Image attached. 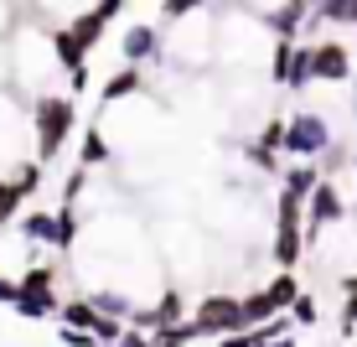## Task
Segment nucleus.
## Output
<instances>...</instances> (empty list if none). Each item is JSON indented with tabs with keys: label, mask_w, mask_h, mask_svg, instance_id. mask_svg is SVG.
<instances>
[{
	"label": "nucleus",
	"mask_w": 357,
	"mask_h": 347,
	"mask_svg": "<svg viewBox=\"0 0 357 347\" xmlns=\"http://www.w3.org/2000/svg\"><path fill=\"white\" fill-rule=\"evenodd\" d=\"M119 337H125V321H114V316H98V327H93V342H98V347H114Z\"/></svg>",
	"instance_id": "b1692460"
},
{
	"label": "nucleus",
	"mask_w": 357,
	"mask_h": 347,
	"mask_svg": "<svg viewBox=\"0 0 357 347\" xmlns=\"http://www.w3.org/2000/svg\"><path fill=\"white\" fill-rule=\"evenodd\" d=\"M119 57H125V68H161L166 63V27L161 21H130L119 31Z\"/></svg>",
	"instance_id": "423d86ee"
},
{
	"label": "nucleus",
	"mask_w": 357,
	"mask_h": 347,
	"mask_svg": "<svg viewBox=\"0 0 357 347\" xmlns=\"http://www.w3.org/2000/svg\"><path fill=\"white\" fill-rule=\"evenodd\" d=\"M83 197H89V171H83V166H73L68 177H63V207H78Z\"/></svg>",
	"instance_id": "412c9836"
},
{
	"label": "nucleus",
	"mask_w": 357,
	"mask_h": 347,
	"mask_svg": "<svg viewBox=\"0 0 357 347\" xmlns=\"http://www.w3.org/2000/svg\"><path fill=\"white\" fill-rule=\"evenodd\" d=\"M135 94H145V68H114L104 78V89H98V104L114 109V104H125Z\"/></svg>",
	"instance_id": "9b49d317"
},
{
	"label": "nucleus",
	"mask_w": 357,
	"mask_h": 347,
	"mask_svg": "<svg viewBox=\"0 0 357 347\" xmlns=\"http://www.w3.org/2000/svg\"><path fill=\"white\" fill-rule=\"evenodd\" d=\"M316 187H321V166H305V161H290L285 177H280V192L295 197V202H311Z\"/></svg>",
	"instance_id": "ddd939ff"
},
{
	"label": "nucleus",
	"mask_w": 357,
	"mask_h": 347,
	"mask_svg": "<svg viewBox=\"0 0 357 347\" xmlns=\"http://www.w3.org/2000/svg\"><path fill=\"white\" fill-rule=\"evenodd\" d=\"M316 321H321V306H316L311 290H301V301L290 306V327H316Z\"/></svg>",
	"instance_id": "4be33fe9"
},
{
	"label": "nucleus",
	"mask_w": 357,
	"mask_h": 347,
	"mask_svg": "<svg viewBox=\"0 0 357 347\" xmlns=\"http://www.w3.org/2000/svg\"><path fill=\"white\" fill-rule=\"evenodd\" d=\"M73 130H78V98H68V94L36 98L31 104V161L36 166L57 161L63 145L73 140Z\"/></svg>",
	"instance_id": "f257e3e1"
},
{
	"label": "nucleus",
	"mask_w": 357,
	"mask_h": 347,
	"mask_svg": "<svg viewBox=\"0 0 357 347\" xmlns=\"http://www.w3.org/2000/svg\"><path fill=\"white\" fill-rule=\"evenodd\" d=\"M0 89H10V47L0 42Z\"/></svg>",
	"instance_id": "c85d7f7f"
},
{
	"label": "nucleus",
	"mask_w": 357,
	"mask_h": 347,
	"mask_svg": "<svg viewBox=\"0 0 357 347\" xmlns=\"http://www.w3.org/2000/svg\"><path fill=\"white\" fill-rule=\"evenodd\" d=\"M352 125H357V94H352Z\"/></svg>",
	"instance_id": "7c9ffc66"
},
{
	"label": "nucleus",
	"mask_w": 357,
	"mask_h": 347,
	"mask_svg": "<svg viewBox=\"0 0 357 347\" xmlns=\"http://www.w3.org/2000/svg\"><path fill=\"white\" fill-rule=\"evenodd\" d=\"M151 342H155V347H192L197 332H192V321H181V327H171V332H155Z\"/></svg>",
	"instance_id": "5701e85b"
},
{
	"label": "nucleus",
	"mask_w": 357,
	"mask_h": 347,
	"mask_svg": "<svg viewBox=\"0 0 357 347\" xmlns=\"http://www.w3.org/2000/svg\"><path fill=\"white\" fill-rule=\"evenodd\" d=\"M57 311H63L57 295H21V301H16V316H26V321H47V316H57Z\"/></svg>",
	"instance_id": "6ab92c4d"
},
{
	"label": "nucleus",
	"mask_w": 357,
	"mask_h": 347,
	"mask_svg": "<svg viewBox=\"0 0 357 347\" xmlns=\"http://www.w3.org/2000/svg\"><path fill=\"white\" fill-rule=\"evenodd\" d=\"M342 218H347V197H342L337 182L321 177V187H316L311 202H305V249H316V244H321V233L331 228V223H342Z\"/></svg>",
	"instance_id": "0eeeda50"
},
{
	"label": "nucleus",
	"mask_w": 357,
	"mask_h": 347,
	"mask_svg": "<svg viewBox=\"0 0 357 347\" xmlns=\"http://www.w3.org/2000/svg\"><path fill=\"white\" fill-rule=\"evenodd\" d=\"M57 321H63V327H73V332H89V337H93L98 311H93V301H89V295H68V301H63V311H57Z\"/></svg>",
	"instance_id": "dca6fc26"
},
{
	"label": "nucleus",
	"mask_w": 357,
	"mask_h": 347,
	"mask_svg": "<svg viewBox=\"0 0 357 347\" xmlns=\"http://www.w3.org/2000/svg\"><path fill=\"white\" fill-rule=\"evenodd\" d=\"M352 94H357V73H352Z\"/></svg>",
	"instance_id": "2f4dec72"
},
{
	"label": "nucleus",
	"mask_w": 357,
	"mask_h": 347,
	"mask_svg": "<svg viewBox=\"0 0 357 347\" xmlns=\"http://www.w3.org/2000/svg\"><path fill=\"white\" fill-rule=\"evenodd\" d=\"M301 254H305V202H295V197L280 192L275 197V228H269V259H275L285 275H295Z\"/></svg>",
	"instance_id": "7ed1b4c3"
},
{
	"label": "nucleus",
	"mask_w": 357,
	"mask_h": 347,
	"mask_svg": "<svg viewBox=\"0 0 357 347\" xmlns=\"http://www.w3.org/2000/svg\"><path fill=\"white\" fill-rule=\"evenodd\" d=\"M119 16H125V6H119V0H98V6L73 10V16H68V31H73V42H78L83 52H93V47L104 42L109 21H119Z\"/></svg>",
	"instance_id": "1a4fd4ad"
},
{
	"label": "nucleus",
	"mask_w": 357,
	"mask_h": 347,
	"mask_svg": "<svg viewBox=\"0 0 357 347\" xmlns=\"http://www.w3.org/2000/svg\"><path fill=\"white\" fill-rule=\"evenodd\" d=\"M331 145H337V135H331V119L321 109H295V115H285V156L290 161L321 166V156Z\"/></svg>",
	"instance_id": "f03ea898"
},
{
	"label": "nucleus",
	"mask_w": 357,
	"mask_h": 347,
	"mask_svg": "<svg viewBox=\"0 0 357 347\" xmlns=\"http://www.w3.org/2000/svg\"><path fill=\"white\" fill-rule=\"evenodd\" d=\"M57 275H63L57 265H26V270L16 275V290H21V295H52ZM21 295H16V301H21Z\"/></svg>",
	"instance_id": "2eb2a0df"
},
{
	"label": "nucleus",
	"mask_w": 357,
	"mask_h": 347,
	"mask_svg": "<svg viewBox=\"0 0 357 347\" xmlns=\"http://www.w3.org/2000/svg\"><path fill=\"white\" fill-rule=\"evenodd\" d=\"M57 342H63V347H98L89 332H73V327H57Z\"/></svg>",
	"instance_id": "a878e982"
},
{
	"label": "nucleus",
	"mask_w": 357,
	"mask_h": 347,
	"mask_svg": "<svg viewBox=\"0 0 357 347\" xmlns=\"http://www.w3.org/2000/svg\"><path fill=\"white\" fill-rule=\"evenodd\" d=\"M269 347H301V342H295V332H290V337H275Z\"/></svg>",
	"instance_id": "c756f323"
},
{
	"label": "nucleus",
	"mask_w": 357,
	"mask_h": 347,
	"mask_svg": "<svg viewBox=\"0 0 357 347\" xmlns=\"http://www.w3.org/2000/svg\"><path fill=\"white\" fill-rule=\"evenodd\" d=\"M31 104H21L10 89H0V161L21 166L31 161Z\"/></svg>",
	"instance_id": "39448f33"
},
{
	"label": "nucleus",
	"mask_w": 357,
	"mask_h": 347,
	"mask_svg": "<svg viewBox=\"0 0 357 347\" xmlns=\"http://www.w3.org/2000/svg\"><path fill=\"white\" fill-rule=\"evenodd\" d=\"M264 295L275 301L280 316H290V306L301 301V275H285V270H280V275H269V280H264Z\"/></svg>",
	"instance_id": "f3484780"
},
{
	"label": "nucleus",
	"mask_w": 357,
	"mask_h": 347,
	"mask_svg": "<svg viewBox=\"0 0 357 347\" xmlns=\"http://www.w3.org/2000/svg\"><path fill=\"white\" fill-rule=\"evenodd\" d=\"M249 16L259 21V31H269L275 42H295V36H305V27H311V6H305V0H285V6H254Z\"/></svg>",
	"instance_id": "6e6552de"
},
{
	"label": "nucleus",
	"mask_w": 357,
	"mask_h": 347,
	"mask_svg": "<svg viewBox=\"0 0 357 347\" xmlns=\"http://www.w3.org/2000/svg\"><path fill=\"white\" fill-rule=\"evenodd\" d=\"M26 197H31V192L21 187L16 177H0V228H6V223L21 213V202H26Z\"/></svg>",
	"instance_id": "a211bd4d"
},
{
	"label": "nucleus",
	"mask_w": 357,
	"mask_h": 347,
	"mask_svg": "<svg viewBox=\"0 0 357 347\" xmlns=\"http://www.w3.org/2000/svg\"><path fill=\"white\" fill-rule=\"evenodd\" d=\"M114 347H155V342L145 337V332H135V327H125V337H119Z\"/></svg>",
	"instance_id": "cd10ccee"
},
{
	"label": "nucleus",
	"mask_w": 357,
	"mask_h": 347,
	"mask_svg": "<svg viewBox=\"0 0 357 347\" xmlns=\"http://www.w3.org/2000/svg\"><path fill=\"white\" fill-rule=\"evenodd\" d=\"M254 145L285 161V115H269V119H264V130H259V140H254Z\"/></svg>",
	"instance_id": "aec40b11"
},
{
	"label": "nucleus",
	"mask_w": 357,
	"mask_h": 347,
	"mask_svg": "<svg viewBox=\"0 0 357 347\" xmlns=\"http://www.w3.org/2000/svg\"><path fill=\"white\" fill-rule=\"evenodd\" d=\"M16 275H0V306H16Z\"/></svg>",
	"instance_id": "bb28decb"
},
{
	"label": "nucleus",
	"mask_w": 357,
	"mask_h": 347,
	"mask_svg": "<svg viewBox=\"0 0 357 347\" xmlns=\"http://www.w3.org/2000/svg\"><path fill=\"white\" fill-rule=\"evenodd\" d=\"M342 337H357V295H342V321H337Z\"/></svg>",
	"instance_id": "393cba45"
},
{
	"label": "nucleus",
	"mask_w": 357,
	"mask_h": 347,
	"mask_svg": "<svg viewBox=\"0 0 357 347\" xmlns=\"http://www.w3.org/2000/svg\"><path fill=\"white\" fill-rule=\"evenodd\" d=\"M192 332L197 342H223V337H238L243 332V301L228 290H213L192 306Z\"/></svg>",
	"instance_id": "20e7f679"
},
{
	"label": "nucleus",
	"mask_w": 357,
	"mask_h": 347,
	"mask_svg": "<svg viewBox=\"0 0 357 347\" xmlns=\"http://www.w3.org/2000/svg\"><path fill=\"white\" fill-rule=\"evenodd\" d=\"M21 239H26L31 249H57V213H47V207L21 213Z\"/></svg>",
	"instance_id": "f8f14e48"
},
{
	"label": "nucleus",
	"mask_w": 357,
	"mask_h": 347,
	"mask_svg": "<svg viewBox=\"0 0 357 347\" xmlns=\"http://www.w3.org/2000/svg\"><path fill=\"white\" fill-rule=\"evenodd\" d=\"M311 73H316V83H352V47L347 42H337V36H321V42H311Z\"/></svg>",
	"instance_id": "9d476101"
},
{
	"label": "nucleus",
	"mask_w": 357,
	"mask_h": 347,
	"mask_svg": "<svg viewBox=\"0 0 357 347\" xmlns=\"http://www.w3.org/2000/svg\"><path fill=\"white\" fill-rule=\"evenodd\" d=\"M114 161V145H109L104 125H83V145H78V166L93 171V166H109Z\"/></svg>",
	"instance_id": "4468645a"
}]
</instances>
